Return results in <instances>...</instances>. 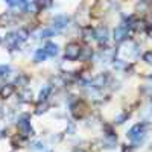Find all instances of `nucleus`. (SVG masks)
Instances as JSON below:
<instances>
[{
	"mask_svg": "<svg viewBox=\"0 0 152 152\" xmlns=\"http://www.w3.org/2000/svg\"><path fill=\"white\" fill-rule=\"evenodd\" d=\"M146 137V131L143 125H135L128 131V138L134 143V145H140Z\"/></svg>",
	"mask_w": 152,
	"mask_h": 152,
	"instance_id": "f257e3e1",
	"label": "nucleus"
},
{
	"mask_svg": "<svg viewBox=\"0 0 152 152\" xmlns=\"http://www.w3.org/2000/svg\"><path fill=\"white\" fill-rule=\"evenodd\" d=\"M82 53V47L78 44V43H70L67 44L66 47V58L70 59V61H75V59H78Z\"/></svg>",
	"mask_w": 152,
	"mask_h": 152,
	"instance_id": "f03ea898",
	"label": "nucleus"
},
{
	"mask_svg": "<svg viewBox=\"0 0 152 152\" xmlns=\"http://www.w3.org/2000/svg\"><path fill=\"white\" fill-rule=\"evenodd\" d=\"M5 43H6V46L11 49V50H14L17 46H20V38H18V35H17V32H12V34H8L6 35V38H5Z\"/></svg>",
	"mask_w": 152,
	"mask_h": 152,
	"instance_id": "7ed1b4c3",
	"label": "nucleus"
},
{
	"mask_svg": "<svg viewBox=\"0 0 152 152\" xmlns=\"http://www.w3.org/2000/svg\"><path fill=\"white\" fill-rule=\"evenodd\" d=\"M126 37H128V29H126V26H119V28L114 29V40H116V43L125 41Z\"/></svg>",
	"mask_w": 152,
	"mask_h": 152,
	"instance_id": "20e7f679",
	"label": "nucleus"
},
{
	"mask_svg": "<svg viewBox=\"0 0 152 152\" xmlns=\"http://www.w3.org/2000/svg\"><path fill=\"white\" fill-rule=\"evenodd\" d=\"M69 26V18L66 15H58L53 18V28L61 31V29H66Z\"/></svg>",
	"mask_w": 152,
	"mask_h": 152,
	"instance_id": "39448f33",
	"label": "nucleus"
},
{
	"mask_svg": "<svg viewBox=\"0 0 152 152\" xmlns=\"http://www.w3.org/2000/svg\"><path fill=\"white\" fill-rule=\"evenodd\" d=\"M18 128L24 132V134H32V129H31V123H29V116H21L18 119Z\"/></svg>",
	"mask_w": 152,
	"mask_h": 152,
	"instance_id": "423d86ee",
	"label": "nucleus"
},
{
	"mask_svg": "<svg viewBox=\"0 0 152 152\" xmlns=\"http://www.w3.org/2000/svg\"><path fill=\"white\" fill-rule=\"evenodd\" d=\"M94 37H96V40H97L100 44L107 43V41H108V29H107V28H99V29H96Z\"/></svg>",
	"mask_w": 152,
	"mask_h": 152,
	"instance_id": "0eeeda50",
	"label": "nucleus"
},
{
	"mask_svg": "<svg viewBox=\"0 0 152 152\" xmlns=\"http://www.w3.org/2000/svg\"><path fill=\"white\" fill-rule=\"evenodd\" d=\"M14 91H15L14 85H11V84L3 85L2 88H0V97H2V99H8V97H11L12 94H14Z\"/></svg>",
	"mask_w": 152,
	"mask_h": 152,
	"instance_id": "6e6552de",
	"label": "nucleus"
},
{
	"mask_svg": "<svg viewBox=\"0 0 152 152\" xmlns=\"http://www.w3.org/2000/svg\"><path fill=\"white\" fill-rule=\"evenodd\" d=\"M82 110H85V105H84L82 102H78L76 105H73V107H72V113H73V116H75L76 119L82 117V116H84V111H82Z\"/></svg>",
	"mask_w": 152,
	"mask_h": 152,
	"instance_id": "1a4fd4ad",
	"label": "nucleus"
},
{
	"mask_svg": "<svg viewBox=\"0 0 152 152\" xmlns=\"http://www.w3.org/2000/svg\"><path fill=\"white\" fill-rule=\"evenodd\" d=\"M14 15L11 14V12H6V14L0 15V26H5V24H12L14 23Z\"/></svg>",
	"mask_w": 152,
	"mask_h": 152,
	"instance_id": "9d476101",
	"label": "nucleus"
},
{
	"mask_svg": "<svg viewBox=\"0 0 152 152\" xmlns=\"http://www.w3.org/2000/svg\"><path fill=\"white\" fill-rule=\"evenodd\" d=\"M129 26H131L134 31H137V32H138V31L142 32V31H145V29H146V23H145L143 20H134V21H131Z\"/></svg>",
	"mask_w": 152,
	"mask_h": 152,
	"instance_id": "9b49d317",
	"label": "nucleus"
},
{
	"mask_svg": "<svg viewBox=\"0 0 152 152\" xmlns=\"http://www.w3.org/2000/svg\"><path fill=\"white\" fill-rule=\"evenodd\" d=\"M44 50L47 52V55H50V56L58 55V46H56L55 43H47L46 47H44Z\"/></svg>",
	"mask_w": 152,
	"mask_h": 152,
	"instance_id": "f8f14e48",
	"label": "nucleus"
},
{
	"mask_svg": "<svg viewBox=\"0 0 152 152\" xmlns=\"http://www.w3.org/2000/svg\"><path fill=\"white\" fill-rule=\"evenodd\" d=\"M94 34H96V31H93L91 28H85L82 31V35H84V40L85 41H90L91 38H94Z\"/></svg>",
	"mask_w": 152,
	"mask_h": 152,
	"instance_id": "ddd939ff",
	"label": "nucleus"
},
{
	"mask_svg": "<svg viewBox=\"0 0 152 152\" xmlns=\"http://www.w3.org/2000/svg\"><path fill=\"white\" fill-rule=\"evenodd\" d=\"M56 32H58V29H55V28H49V29H43L40 35H41L43 38H49V37H53Z\"/></svg>",
	"mask_w": 152,
	"mask_h": 152,
	"instance_id": "4468645a",
	"label": "nucleus"
},
{
	"mask_svg": "<svg viewBox=\"0 0 152 152\" xmlns=\"http://www.w3.org/2000/svg\"><path fill=\"white\" fill-rule=\"evenodd\" d=\"M46 56H47V52H46L44 49H40V50H37V53H35V61L37 62H41V61L46 59Z\"/></svg>",
	"mask_w": 152,
	"mask_h": 152,
	"instance_id": "2eb2a0df",
	"label": "nucleus"
},
{
	"mask_svg": "<svg viewBox=\"0 0 152 152\" xmlns=\"http://www.w3.org/2000/svg\"><path fill=\"white\" fill-rule=\"evenodd\" d=\"M11 73V67L3 64V66H0V78H6V76H9Z\"/></svg>",
	"mask_w": 152,
	"mask_h": 152,
	"instance_id": "dca6fc26",
	"label": "nucleus"
},
{
	"mask_svg": "<svg viewBox=\"0 0 152 152\" xmlns=\"http://www.w3.org/2000/svg\"><path fill=\"white\" fill-rule=\"evenodd\" d=\"M20 99L24 100V102H29L32 99V93L29 90H23V91H20Z\"/></svg>",
	"mask_w": 152,
	"mask_h": 152,
	"instance_id": "f3484780",
	"label": "nucleus"
},
{
	"mask_svg": "<svg viewBox=\"0 0 152 152\" xmlns=\"http://www.w3.org/2000/svg\"><path fill=\"white\" fill-rule=\"evenodd\" d=\"M49 93H50V87L47 85V87H44V90H41V93H40V102H44V100L47 99V96H49Z\"/></svg>",
	"mask_w": 152,
	"mask_h": 152,
	"instance_id": "a211bd4d",
	"label": "nucleus"
},
{
	"mask_svg": "<svg viewBox=\"0 0 152 152\" xmlns=\"http://www.w3.org/2000/svg\"><path fill=\"white\" fill-rule=\"evenodd\" d=\"M17 35H18V38H20V41H21V43L28 40V31H24V29L17 31Z\"/></svg>",
	"mask_w": 152,
	"mask_h": 152,
	"instance_id": "6ab92c4d",
	"label": "nucleus"
},
{
	"mask_svg": "<svg viewBox=\"0 0 152 152\" xmlns=\"http://www.w3.org/2000/svg\"><path fill=\"white\" fill-rule=\"evenodd\" d=\"M143 59L148 62V64H152V52H146L143 55Z\"/></svg>",
	"mask_w": 152,
	"mask_h": 152,
	"instance_id": "aec40b11",
	"label": "nucleus"
},
{
	"mask_svg": "<svg viewBox=\"0 0 152 152\" xmlns=\"http://www.w3.org/2000/svg\"><path fill=\"white\" fill-rule=\"evenodd\" d=\"M46 108H47L46 105H43V107H38V108H37V114H41V113H44V111H46Z\"/></svg>",
	"mask_w": 152,
	"mask_h": 152,
	"instance_id": "412c9836",
	"label": "nucleus"
},
{
	"mask_svg": "<svg viewBox=\"0 0 152 152\" xmlns=\"http://www.w3.org/2000/svg\"><path fill=\"white\" fill-rule=\"evenodd\" d=\"M17 3H18V5H21V6L24 8V6H26V5L29 3V0H17Z\"/></svg>",
	"mask_w": 152,
	"mask_h": 152,
	"instance_id": "4be33fe9",
	"label": "nucleus"
},
{
	"mask_svg": "<svg viewBox=\"0 0 152 152\" xmlns=\"http://www.w3.org/2000/svg\"><path fill=\"white\" fill-rule=\"evenodd\" d=\"M6 3H9L11 6H14V5H15L17 2H15V0H6Z\"/></svg>",
	"mask_w": 152,
	"mask_h": 152,
	"instance_id": "5701e85b",
	"label": "nucleus"
},
{
	"mask_svg": "<svg viewBox=\"0 0 152 152\" xmlns=\"http://www.w3.org/2000/svg\"><path fill=\"white\" fill-rule=\"evenodd\" d=\"M148 81H149V87L152 88V76H149V78H148Z\"/></svg>",
	"mask_w": 152,
	"mask_h": 152,
	"instance_id": "b1692460",
	"label": "nucleus"
},
{
	"mask_svg": "<svg viewBox=\"0 0 152 152\" xmlns=\"http://www.w3.org/2000/svg\"><path fill=\"white\" fill-rule=\"evenodd\" d=\"M149 26H151V28H152V15H151V17H149Z\"/></svg>",
	"mask_w": 152,
	"mask_h": 152,
	"instance_id": "393cba45",
	"label": "nucleus"
},
{
	"mask_svg": "<svg viewBox=\"0 0 152 152\" xmlns=\"http://www.w3.org/2000/svg\"><path fill=\"white\" fill-rule=\"evenodd\" d=\"M3 108H2V105H0V116H2V114H3V111H2Z\"/></svg>",
	"mask_w": 152,
	"mask_h": 152,
	"instance_id": "a878e982",
	"label": "nucleus"
}]
</instances>
